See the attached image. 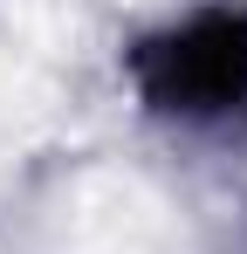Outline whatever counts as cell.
<instances>
[{"instance_id": "obj_1", "label": "cell", "mask_w": 247, "mask_h": 254, "mask_svg": "<svg viewBox=\"0 0 247 254\" xmlns=\"http://www.w3.org/2000/svg\"><path fill=\"white\" fill-rule=\"evenodd\" d=\"M130 69H137L144 103H158V110H179V117L241 110L247 103V14L241 7L192 14L185 28L144 42Z\"/></svg>"}]
</instances>
